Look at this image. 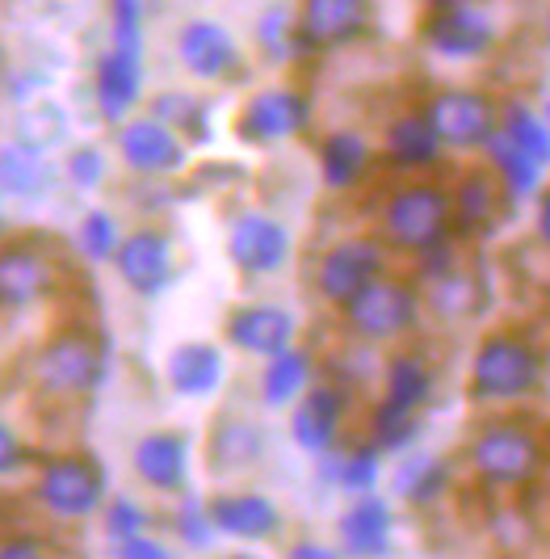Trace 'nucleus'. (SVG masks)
<instances>
[{
	"mask_svg": "<svg viewBox=\"0 0 550 559\" xmlns=\"http://www.w3.org/2000/svg\"><path fill=\"white\" fill-rule=\"evenodd\" d=\"M143 26H147V0H110V47L143 51Z\"/></svg>",
	"mask_w": 550,
	"mask_h": 559,
	"instance_id": "nucleus-40",
	"label": "nucleus"
},
{
	"mask_svg": "<svg viewBox=\"0 0 550 559\" xmlns=\"http://www.w3.org/2000/svg\"><path fill=\"white\" fill-rule=\"evenodd\" d=\"M307 127H311V102H307L299 88H261L252 93L240 114H236V135L248 147H277V143L299 140Z\"/></svg>",
	"mask_w": 550,
	"mask_h": 559,
	"instance_id": "nucleus-8",
	"label": "nucleus"
},
{
	"mask_svg": "<svg viewBox=\"0 0 550 559\" xmlns=\"http://www.w3.org/2000/svg\"><path fill=\"white\" fill-rule=\"evenodd\" d=\"M252 43H256L261 59H270V63H295V59L307 56L299 17H295V9L286 0H274V4L261 9L256 26H252Z\"/></svg>",
	"mask_w": 550,
	"mask_h": 559,
	"instance_id": "nucleus-29",
	"label": "nucleus"
},
{
	"mask_svg": "<svg viewBox=\"0 0 550 559\" xmlns=\"http://www.w3.org/2000/svg\"><path fill=\"white\" fill-rule=\"evenodd\" d=\"M470 472L495 488H525L542 472V433L529 420H492L470 438Z\"/></svg>",
	"mask_w": 550,
	"mask_h": 559,
	"instance_id": "nucleus-2",
	"label": "nucleus"
},
{
	"mask_svg": "<svg viewBox=\"0 0 550 559\" xmlns=\"http://www.w3.org/2000/svg\"><path fill=\"white\" fill-rule=\"evenodd\" d=\"M420 38L433 56L470 63V59H483L495 47V22L483 9H475L470 0H441L438 9L425 17Z\"/></svg>",
	"mask_w": 550,
	"mask_h": 559,
	"instance_id": "nucleus-10",
	"label": "nucleus"
},
{
	"mask_svg": "<svg viewBox=\"0 0 550 559\" xmlns=\"http://www.w3.org/2000/svg\"><path fill=\"white\" fill-rule=\"evenodd\" d=\"M211 531L240 538V543H265L282 531V509L261 492H223L215 501H206Z\"/></svg>",
	"mask_w": 550,
	"mask_h": 559,
	"instance_id": "nucleus-21",
	"label": "nucleus"
},
{
	"mask_svg": "<svg viewBox=\"0 0 550 559\" xmlns=\"http://www.w3.org/2000/svg\"><path fill=\"white\" fill-rule=\"evenodd\" d=\"M22 463H26V447H22L17 429L0 420V476H13Z\"/></svg>",
	"mask_w": 550,
	"mask_h": 559,
	"instance_id": "nucleus-45",
	"label": "nucleus"
},
{
	"mask_svg": "<svg viewBox=\"0 0 550 559\" xmlns=\"http://www.w3.org/2000/svg\"><path fill=\"white\" fill-rule=\"evenodd\" d=\"M118 156L139 177H172L190 160V143L152 114H131L118 122Z\"/></svg>",
	"mask_w": 550,
	"mask_h": 559,
	"instance_id": "nucleus-14",
	"label": "nucleus"
},
{
	"mask_svg": "<svg viewBox=\"0 0 550 559\" xmlns=\"http://www.w3.org/2000/svg\"><path fill=\"white\" fill-rule=\"evenodd\" d=\"M56 186V168L47 165V152H34L26 143H0V194L17 202H38Z\"/></svg>",
	"mask_w": 550,
	"mask_h": 559,
	"instance_id": "nucleus-27",
	"label": "nucleus"
},
{
	"mask_svg": "<svg viewBox=\"0 0 550 559\" xmlns=\"http://www.w3.org/2000/svg\"><path fill=\"white\" fill-rule=\"evenodd\" d=\"M63 135H68V114L56 102H29L13 122V140L34 152H51L56 143H63Z\"/></svg>",
	"mask_w": 550,
	"mask_h": 559,
	"instance_id": "nucleus-36",
	"label": "nucleus"
},
{
	"mask_svg": "<svg viewBox=\"0 0 550 559\" xmlns=\"http://www.w3.org/2000/svg\"><path fill=\"white\" fill-rule=\"evenodd\" d=\"M177 531H181V538H190V547H211L215 531H211L206 504H198V501L181 504V513H177Z\"/></svg>",
	"mask_w": 550,
	"mask_h": 559,
	"instance_id": "nucleus-43",
	"label": "nucleus"
},
{
	"mask_svg": "<svg viewBox=\"0 0 550 559\" xmlns=\"http://www.w3.org/2000/svg\"><path fill=\"white\" fill-rule=\"evenodd\" d=\"M295 17L307 51H340L374 29V0H299Z\"/></svg>",
	"mask_w": 550,
	"mask_h": 559,
	"instance_id": "nucleus-15",
	"label": "nucleus"
},
{
	"mask_svg": "<svg viewBox=\"0 0 550 559\" xmlns=\"http://www.w3.org/2000/svg\"><path fill=\"white\" fill-rule=\"evenodd\" d=\"M441 140L425 110H404L386 122V156L399 168H429L441 160Z\"/></svg>",
	"mask_w": 550,
	"mask_h": 559,
	"instance_id": "nucleus-28",
	"label": "nucleus"
},
{
	"mask_svg": "<svg viewBox=\"0 0 550 559\" xmlns=\"http://www.w3.org/2000/svg\"><path fill=\"white\" fill-rule=\"evenodd\" d=\"M386 274V245L374 236H349V240H336L324 257H320V270H315V290L328 299L332 308L349 304L361 286H370L374 278Z\"/></svg>",
	"mask_w": 550,
	"mask_h": 559,
	"instance_id": "nucleus-13",
	"label": "nucleus"
},
{
	"mask_svg": "<svg viewBox=\"0 0 550 559\" xmlns=\"http://www.w3.org/2000/svg\"><path fill=\"white\" fill-rule=\"evenodd\" d=\"M118 559H172L160 538H147V534H131L118 543Z\"/></svg>",
	"mask_w": 550,
	"mask_h": 559,
	"instance_id": "nucleus-44",
	"label": "nucleus"
},
{
	"mask_svg": "<svg viewBox=\"0 0 550 559\" xmlns=\"http://www.w3.org/2000/svg\"><path fill=\"white\" fill-rule=\"evenodd\" d=\"M9 76H13V59H9V47L0 43V93L9 88Z\"/></svg>",
	"mask_w": 550,
	"mask_h": 559,
	"instance_id": "nucleus-48",
	"label": "nucleus"
},
{
	"mask_svg": "<svg viewBox=\"0 0 550 559\" xmlns=\"http://www.w3.org/2000/svg\"><path fill=\"white\" fill-rule=\"evenodd\" d=\"M106 472L97 459L88 454H63L51 459L43 467V476L34 484V501L43 504L47 513H56L63 522H81L93 518L101 504H106Z\"/></svg>",
	"mask_w": 550,
	"mask_h": 559,
	"instance_id": "nucleus-6",
	"label": "nucleus"
},
{
	"mask_svg": "<svg viewBox=\"0 0 550 559\" xmlns=\"http://www.w3.org/2000/svg\"><path fill=\"white\" fill-rule=\"evenodd\" d=\"M177 59L202 84H231L244 76V47L215 17H190L177 29Z\"/></svg>",
	"mask_w": 550,
	"mask_h": 559,
	"instance_id": "nucleus-9",
	"label": "nucleus"
},
{
	"mask_svg": "<svg viewBox=\"0 0 550 559\" xmlns=\"http://www.w3.org/2000/svg\"><path fill=\"white\" fill-rule=\"evenodd\" d=\"M311 388V354L290 345L274 358H265L261 370V404L265 408H290Z\"/></svg>",
	"mask_w": 550,
	"mask_h": 559,
	"instance_id": "nucleus-30",
	"label": "nucleus"
},
{
	"mask_svg": "<svg viewBox=\"0 0 550 559\" xmlns=\"http://www.w3.org/2000/svg\"><path fill=\"white\" fill-rule=\"evenodd\" d=\"M118 240H122V231H118V219H113L110 211H88L81 219V227H76V245H81V252L88 257V261H97V265H106L113 257V249H118Z\"/></svg>",
	"mask_w": 550,
	"mask_h": 559,
	"instance_id": "nucleus-39",
	"label": "nucleus"
},
{
	"mask_svg": "<svg viewBox=\"0 0 550 559\" xmlns=\"http://www.w3.org/2000/svg\"><path fill=\"white\" fill-rule=\"evenodd\" d=\"M223 559H256V556H248V551H236V556H223Z\"/></svg>",
	"mask_w": 550,
	"mask_h": 559,
	"instance_id": "nucleus-50",
	"label": "nucleus"
},
{
	"mask_svg": "<svg viewBox=\"0 0 550 559\" xmlns=\"http://www.w3.org/2000/svg\"><path fill=\"white\" fill-rule=\"evenodd\" d=\"M420 290L404 278H374L370 286H361L349 304H340L345 311V324L358 341H395V336L412 333L416 320H420Z\"/></svg>",
	"mask_w": 550,
	"mask_h": 559,
	"instance_id": "nucleus-5",
	"label": "nucleus"
},
{
	"mask_svg": "<svg viewBox=\"0 0 550 559\" xmlns=\"http://www.w3.org/2000/svg\"><path fill=\"white\" fill-rule=\"evenodd\" d=\"M324 459V479L336 484V488H345L349 497H361V492H374L379 488V479H383V454L370 447V442H361L354 450H324L320 454Z\"/></svg>",
	"mask_w": 550,
	"mask_h": 559,
	"instance_id": "nucleus-33",
	"label": "nucleus"
},
{
	"mask_svg": "<svg viewBox=\"0 0 550 559\" xmlns=\"http://www.w3.org/2000/svg\"><path fill=\"white\" fill-rule=\"evenodd\" d=\"M147 114L172 127L186 143L211 140V102L198 97V93H160V97H152Z\"/></svg>",
	"mask_w": 550,
	"mask_h": 559,
	"instance_id": "nucleus-35",
	"label": "nucleus"
},
{
	"mask_svg": "<svg viewBox=\"0 0 550 559\" xmlns=\"http://www.w3.org/2000/svg\"><path fill=\"white\" fill-rule=\"evenodd\" d=\"M429 308L445 316V320H467L483 308V282L470 270L458 265H441L429 274Z\"/></svg>",
	"mask_w": 550,
	"mask_h": 559,
	"instance_id": "nucleus-32",
	"label": "nucleus"
},
{
	"mask_svg": "<svg viewBox=\"0 0 550 559\" xmlns=\"http://www.w3.org/2000/svg\"><path fill=\"white\" fill-rule=\"evenodd\" d=\"M445 484H450L445 463L433 459V454H416V459H408V463L395 472V497H404V501H412V504H429V501H438Z\"/></svg>",
	"mask_w": 550,
	"mask_h": 559,
	"instance_id": "nucleus-37",
	"label": "nucleus"
},
{
	"mask_svg": "<svg viewBox=\"0 0 550 559\" xmlns=\"http://www.w3.org/2000/svg\"><path fill=\"white\" fill-rule=\"evenodd\" d=\"M165 374L181 400H211L227 379V354L215 341H181L168 354Z\"/></svg>",
	"mask_w": 550,
	"mask_h": 559,
	"instance_id": "nucleus-23",
	"label": "nucleus"
},
{
	"mask_svg": "<svg viewBox=\"0 0 550 559\" xmlns=\"http://www.w3.org/2000/svg\"><path fill=\"white\" fill-rule=\"evenodd\" d=\"M340 425H345V392H336L328 383L307 388L290 404V438L307 454H324L340 442Z\"/></svg>",
	"mask_w": 550,
	"mask_h": 559,
	"instance_id": "nucleus-20",
	"label": "nucleus"
},
{
	"mask_svg": "<svg viewBox=\"0 0 550 559\" xmlns=\"http://www.w3.org/2000/svg\"><path fill=\"white\" fill-rule=\"evenodd\" d=\"M483 152H488L495 181L504 186V194L509 198H534L538 190H542V173H547V165L534 160V156H525L522 147H513L504 135H492Z\"/></svg>",
	"mask_w": 550,
	"mask_h": 559,
	"instance_id": "nucleus-34",
	"label": "nucleus"
},
{
	"mask_svg": "<svg viewBox=\"0 0 550 559\" xmlns=\"http://www.w3.org/2000/svg\"><path fill=\"white\" fill-rule=\"evenodd\" d=\"M131 467L152 492H181L190 484V438L181 429L143 433L131 450Z\"/></svg>",
	"mask_w": 550,
	"mask_h": 559,
	"instance_id": "nucleus-19",
	"label": "nucleus"
},
{
	"mask_svg": "<svg viewBox=\"0 0 550 559\" xmlns=\"http://www.w3.org/2000/svg\"><path fill=\"white\" fill-rule=\"evenodd\" d=\"M315 160H320V177H324V186H328L332 194H345V190H354L366 181V173L374 165V152H370V143L361 131H328L320 147H315Z\"/></svg>",
	"mask_w": 550,
	"mask_h": 559,
	"instance_id": "nucleus-25",
	"label": "nucleus"
},
{
	"mask_svg": "<svg viewBox=\"0 0 550 559\" xmlns=\"http://www.w3.org/2000/svg\"><path fill=\"white\" fill-rule=\"evenodd\" d=\"M450 190L433 181H408L383 206V245L404 252H438L450 245Z\"/></svg>",
	"mask_w": 550,
	"mask_h": 559,
	"instance_id": "nucleus-3",
	"label": "nucleus"
},
{
	"mask_svg": "<svg viewBox=\"0 0 550 559\" xmlns=\"http://www.w3.org/2000/svg\"><path fill=\"white\" fill-rule=\"evenodd\" d=\"M4 231H9V215H4V206H0V245H4Z\"/></svg>",
	"mask_w": 550,
	"mask_h": 559,
	"instance_id": "nucleus-49",
	"label": "nucleus"
},
{
	"mask_svg": "<svg viewBox=\"0 0 550 559\" xmlns=\"http://www.w3.org/2000/svg\"><path fill=\"white\" fill-rule=\"evenodd\" d=\"M420 433V417L416 413H404V408H391V404H379L370 413V447L379 454H399L408 450Z\"/></svg>",
	"mask_w": 550,
	"mask_h": 559,
	"instance_id": "nucleus-38",
	"label": "nucleus"
},
{
	"mask_svg": "<svg viewBox=\"0 0 550 559\" xmlns=\"http://www.w3.org/2000/svg\"><path fill=\"white\" fill-rule=\"evenodd\" d=\"M0 559H47V551L34 538H4L0 543Z\"/></svg>",
	"mask_w": 550,
	"mask_h": 559,
	"instance_id": "nucleus-46",
	"label": "nucleus"
},
{
	"mask_svg": "<svg viewBox=\"0 0 550 559\" xmlns=\"http://www.w3.org/2000/svg\"><path fill=\"white\" fill-rule=\"evenodd\" d=\"M265 450H270V438L256 420L244 413H223L206 438V467L215 476H244L265 459Z\"/></svg>",
	"mask_w": 550,
	"mask_h": 559,
	"instance_id": "nucleus-18",
	"label": "nucleus"
},
{
	"mask_svg": "<svg viewBox=\"0 0 550 559\" xmlns=\"http://www.w3.org/2000/svg\"><path fill=\"white\" fill-rule=\"evenodd\" d=\"M504 202H509V194L495 181L492 168H470L467 177L458 181V190L450 194V219L463 231H483V227L500 224Z\"/></svg>",
	"mask_w": 550,
	"mask_h": 559,
	"instance_id": "nucleus-26",
	"label": "nucleus"
},
{
	"mask_svg": "<svg viewBox=\"0 0 550 559\" xmlns=\"http://www.w3.org/2000/svg\"><path fill=\"white\" fill-rule=\"evenodd\" d=\"M110 261L122 286L139 299H160L177 278V249L160 227H139L131 236H122Z\"/></svg>",
	"mask_w": 550,
	"mask_h": 559,
	"instance_id": "nucleus-12",
	"label": "nucleus"
},
{
	"mask_svg": "<svg viewBox=\"0 0 550 559\" xmlns=\"http://www.w3.org/2000/svg\"><path fill=\"white\" fill-rule=\"evenodd\" d=\"M93 97H97V110L106 122H122L139 114L143 102V51H127V47H106L97 56L93 68Z\"/></svg>",
	"mask_w": 550,
	"mask_h": 559,
	"instance_id": "nucleus-16",
	"label": "nucleus"
},
{
	"mask_svg": "<svg viewBox=\"0 0 550 559\" xmlns=\"http://www.w3.org/2000/svg\"><path fill=\"white\" fill-rule=\"evenodd\" d=\"M425 114L445 152H483L495 135L500 106L479 88H441L425 106Z\"/></svg>",
	"mask_w": 550,
	"mask_h": 559,
	"instance_id": "nucleus-7",
	"label": "nucleus"
},
{
	"mask_svg": "<svg viewBox=\"0 0 550 559\" xmlns=\"http://www.w3.org/2000/svg\"><path fill=\"white\" fill-rule=\"evenodd\" d=\"M295 333H299V320L277 304H240L223 324L227 345L244 349L252 358H274L282 349H290Z\"/></svg>",
	"mask_w": 550,
	"mask_h": 559,
	"instance_id": "nucleus-17",
	"label": "nucleus"
},
{
	"mask_svg": "<svg viewBox=\"0 0 550 559\" xmlns=\"http://www.w3.org/2000/svg\"><path fill=\"white\" fill-rule=\"evenodd\" d=\"M51 290V261L34 245H0V308L17 311Z\"/></svg>",
	"mask_w": 550,
	"mask_h": 559,
	"instance_id": "nucleus-24",
	"label": "nucleus"
},
{
	"mask_svg": "<svg viewBox=\"0 0 550 559\" xmlns=\"http://www.w3.org/2000/svg\"><path fill=\"white\" fill-rule=\"evenodd\" d=\"M101 370H106L101 345H97V336L84 333V329L56 333L29 362V374H34L38 392L56 395V400H81V395H88L101 383Z\"/></svg>",
	"mask_w": 550,
	"mask_h": 559,
	"instance_id": "nucleus-4",
	"label": "nucleus"
},
{
	"mask_svg": "<svg viewBox=\"0 0 550 559\" xmlns=\"http://www.w3.org/2000/svg\"><path fill=\"white\" fill-rule=\"evenodd\" d=\"M336 534H340L345 556L386 559L391 556V534H395V513H391V504H386L383 497L361 492V497H354V504L340 513Z\"/></svg>",
	"mask_w": 550,
	"mask_h": 559,
	"instance_id": "nucleus-22",
	"label": "nucleus"
},
{
	"mask_svg": "<svg viewBox=\"0 0 550 559\" xmlns=\"http://www.w3.org/2000/svg\"><path fill=\"white\" fill-rule=\"evenodd\" d=\"M433 400V366L425 362L420 354H395L386 362V392L383 404L404 408V413H425Z\"/></svg>",
	"mask_w": 550,
	"mask_h": 559,
	"instance_id": "nucleus-31",
	"label": "nucleus"
},
{
	"mask_svg": "<svg viewBox=\"0 0 550 559\" xmlns=\"http://www.w3.org/2000/svg\"><path fill=\"white\" fill-rule=\"evenodd\" d=\"M542 383V354L525 333H492L483 336L470 354L467 392L475 404H517L529 400Z\"/></svg>",
	"mask_w": 550,
	"mask_h": 559,
	"instance_id": "nucleus-1",
	"label": "nucleus"
},
{
	"mask_svg": "<svg viewBox=\"0 0 550 559\" xmlns=\"http://www.w3.org/2000/svg\"><path fill=\"white\" fill-rule=\"evenodd\" d=\"M143 526H147V513L131 497H118V501L106 504V531H110L113 543H122L131 534H143Z\"/></svg>",
	"mask_w": 550,
	"mask_h": 559,
	"instance_id": "nucleus-42",
	"label": "nucleus"
},
{
	"mask_svg": "<svg viewBox=\"0 0 550 559\" xmlns=\"http://www.w3.org/2000/svg\"><path fill=\"white\" fill-rule=\"evenodd\" d=\"M63 173H68V181H72L76 190L93 194L97 186H106V156H101L97 147H72Z\"/></svg>",
	"mask_w": 550,
	"mask_h": 559,
	"instance_id": "nucleus-41",
	"label": "nucleus"
},
{
	"mask_svg": "<svg viewBox=\"0 0 550 559\" xmlns=\"http://www.w3.org/2000/svg\"><path fill=\"white\" fill-rule=\"evenodd\" d=\"M290 252H295L290 227L265 211H240L227 224V257L248 278H270L277 270H286Z\"/></svg>",
	"mask_w": 550,
	"mask_h": 559,
	"instance_id": "nucleus-11",
	"label": "nucleus"
},
{
	"mask_svg": "<svg viewBox=\"0 0 550 559\" xmlns=\"http://www.w3.org/2000/svg\"><path fill=\"white\" fill-rule=\"evenodd\" d=\"M286 559H345V556L336 547H328V543H295Z\"/></svg>",
	"mask_w": 550,
	"mask_h": 559,
	"instance_id": "nucleus-47",
	"label": "nucleus"
}]
</instances>
